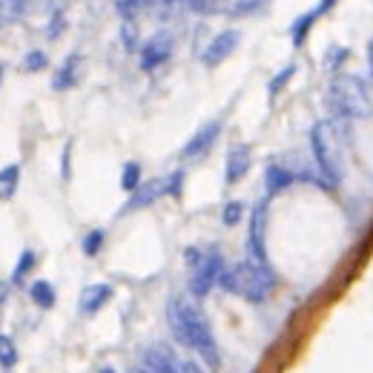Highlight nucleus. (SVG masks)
Here are the masks:
<instances>
[{
  "instance_id": "nucleus-25",
  "label": "nucleus",
  "mask_w": 373,
  "mask_h": 373,
  "mask_svg": "<svg viewBox=\"0 0 373 373\" xmlns=\"http://www.w3.org/2000/svg\"><path fill=\"white\" fill-rule=\"evenodd\" d=\"M32 267H35V253H32V250H23L20 264L15 267V276H12V278H15V282H20V278H23L29 270H32Z\"/></svg>"
},
{
  "instance_id": "nucleus-33",
  "label": "nucleus",
  "mask_w": 373,
  "mask_h": 373,
  "mask_svg": "<svg viewBox=\"0 0 373 373\" xmlns=\"http://www.w3.org/2000/svg\"><path fill=\"white\" fill-rule=\"evenodd\" d=\"M101 373H115V370H112V367H104V370H101Z\"/></svg>"
},
{
  "instance_id": "nucleus-31",
  "label": "nucleus",
  "mask_w": 373,
  "mask_h": 373,
  "mask_svg": "<svg viewBox=\"0 0 373 373\" xmlns=\"http://www.w3.org/2000/svg\"><path fill=\"white\" fill-rule=\"evenodd\" d=\"M367 67H370V75H373V41L367 46Z\"/></svg>"
},
{
  "instance_id": "nucleus-12",
  "label": "nucleus",
  "mask_w": 373,
  "mask_h": 373,
  "mask_svg": "<svg viewBox=\"0 0 373 373\" xmlns=\"http://www.w3.org/2000/svg\"><path fill=\"white\" fill-rule=\"evenodd\" d=\"M109 299H112V285L98 282V285L83 287V293H81V313H86V316L98 313V310H101Z\"/></svg>"
},
{
  "instance_id": "nucleus-26",
  "label": "nucleus",
  "mask_w": 373,
  "mask_h": 373,
  "mask_svg": "<svg viewBox=\"0 0 373 373\" xmlns=\"http://www.w3.org/2000/svg\"><path fill=\"white\" fill-rule=\"evenodd\" d=\"M23 67H26L29 72L43 69V67H46V55H43V52H29V55H26V60H23Z\"/></svg>"
},
{
  "instance_id": "nucleus-18",
  "label": "nucleus",
  "mask_w": 373,
  "mask_h": 373,
  "mask_svg": "<svg viewBox=\"0 0 373 373\" xmlns=\"http://www.w3.org/2000/svg\"><path fill=\"white\" fill-rule=\"evenodd\" d=\"M319 18V12H304L301 18H296L293 20V26H290V38H293V43L296 46H301L304 43V35L310 32V26H313V20Z\"/></svg>"
},
{
  "instance_id": "nucleus-8",
  "label": "nucleus",
  "mask_w": 373,
  "mask_h": 373,
  "mask_svg": "<svg viewBox=\"0 0 373 373\" xmlns=\"http://www.w3.org/2000/svg\"><path fill=\"white\" fill-rule=\"evenodd\" d=\"M170 52H172V38H170L167 32L155 35V38L147 41L144 49H141V69H147V72L158 69V67L164 64V60L170 57Z\"/></svg>"
},
{
  "instance_id": "nucleus-20",
  "label": "nucleus",
  "mask_w": 373,
  "mask_h": 373,
  "mask_svg": "<svg viewBox=\"0 0 373 373\" xmlns=\"http://www.w3.org/2000/svg\"><path fill=\"white\" fill-rule=\"evenodd\" d=\"M104 238H107L104 230H92L89 236H83L81 250H83L86 256H98V253H101V247H104Z\"/></svg>"
},
{
  "instance_id": "nucleus-30",
  "label": "nucleus",
  "mask_w": 373,
  "mask_h": 373,
  "mask_svg": "<svg viewBox=\"0 0 373 373\" xmlns=\"http://www.w3.org/2000/svg\"><path fill=\"white\" fill-rule=\"evenodd\" d=\"M333 4H336V0H319V9H316V12H319V15H322V12H330Z\"/></svg>"
},
{
  "instance_id": "nucleus-14",
  "label": "nucleus",
  "mask_w": 373,
  "mask_h": 373,
  "mask_svg": "<svg viewBox=\"0 0 373 373\" xmlns=\"http://www.w3.org/2000/svg\"><path fill=\"white\" fill-rule=\"evenodd\" d=\"M164 186H167V181H149V184H141L138 190L133 193L130 204H127V212H130V210H141V207H149V204H152L155 198H158L161 193H167Z\"/></svg>"
},
{
  "instance_id": "nucleus-9",
  "label": "nucleus",
  "mask_w": 373,
  "mask_h": 373,
  "mask_svg": "<svg viewBox=\"0 0 373 373\" xmlns=\"http://www.w3.org/2000/svg\"><path fill=\"white\" fill-rule=\"evenodd\" d=\"M219 133H222V121L207 123V127H201V130L190 138V144L181 149V155H184V158H201V155H207V152L212 149V144H215V138H219Z\"/></svg>"
},
{
  "instance_id": "nucleus-6",
  "label": "nucleus",
  "mask_w": 373,
  "mask_h": 373,
  "mask_svg": "<svg viewBox=\"0 0 373 373\" xmlns=\"http://www.w3.org/2000/svg\"><path fill=\"white\" fill-rule=\"evenodd\" d=\"M181 359L175 353H170L167 348L155 345V348H147L141 353V362L135 367V373H181Z\"/></svg>"
},
{
  "instance_id": "nucleus-21",
  "label": "nucleus",
  "mask_w": 373,
  "mask_h": 373,
  "mask_svg": "<svg viewBox=\"0 0 373 373\" xmlns=\"http://www.w3.org/2000/svg\"><path fill=\"white\" fill-rule=\"evenodd\" d=\"M18 362V351H15V341L9 336H0V365L12 367Z\"/></svg>"
},
{
  "instance_id": "nucleus-23",
  "label": "nucleus",
  "mask_w": 373,
  "mask_h": 373,
  "mask_svg": "<svg viewBox=\"0 0 373 373\" xmlns=\"http://www.w3.org/2000/svg\"><path fill=\"white\" fill-rule=\"evenodd\" d=\"M293 75H296V67H293V64H290V67H285L282 72H278V75H276V78L267 83V92H270V95H278V92L285 89V83H287Z\"/></svg>"
},
{
  "instance_id": "nucleus-24",
  "label": "nucleus",
  "mask_w": 373,
  "mask_h": 373,
  "mask_svg": "<svg viewBox=\"0 0 373 373\" xmlns=\"http://www.w3.org/2000/svg\"><path fill=\"white\" fill-rule=\"evenodd\" d=\"M26 9V0H0V18H18Z\"/></svg>"
},
{
  "instance_id": "nucleus-2",
  "label": "nucleus",
  "mask_w": 373,
  "mask_h": 373,
  "mask_svg": "<svg viewBox=\"0 0 373 373\" xmlns=\"http://www.w3.org/2000/svg\"><path fill=\"white\" fill-rule=\"evenodd\" d=\"M327 107L336 118H370L373 101L365 81L356 75H339L327 89Z\"/></svg>"
},
{
  "instance_id": "nucleus-16",
  "label": "nucleus",
  "mask_w": 373,
  "mask_h": 373,
  "mask_svg": "<svg viewBox=\"0 0 373 373\" xmlns=\"http://www.w3.org/2000/svg\"><path fill=\"white\" fill-rule=\"evenodd\" d=\"M20 181V164H9L0 170V198H12Z\"/></svg>"
},
{
  "instance_id": "nucleus-27",
  "label": "nucleus",
  "mask_w": 373,
  "mask_h": 373,
  "mask_svg": "<svg viewBox=\"0 0 373 373\" xmlns=\"http://www.w3.org/2000/svg\"><path fill=\"white\" fill-rule=\"evenodd\" d=\"M181 181H184V175H181V172H175V175H170V178H167V193H172V196H178V193H181Z\"/></svg>"
},
{
  "instance_id": "nucleus-17",
  "label": "nucleus",
  "mask_w": 373,
  "mask_h": 373,
  "mask_svg": "<svg viewBox=\"0 0 373 373\" xmlns=\"http://www.w3.org/2000/svg\"><path fill=\"white\" fill-rule=\"evenodd\" d=\"M29 296H32V301L38 304V307H43V310H49V307H55V287L49 285V282H32V287H29Z\"/></svg>"
},
{
  "instance_id": "nucleus-13",
  "label": "nucleus",
  "mask_w": 373,
  "mask_h": 373,
  "mask_svg": "<svg viewBox=\"0 0 373 373\" xmlns=\"http://www.w3.org/2000/svg\"><path fill=\"white\" fill-rule=\"evenodd\" d=\"M78 72H81V55H69L64 64H60V69L55 72V78H52V86L55 89H72L75 83H78Z\"/></svg>"
},
{
  "instance_id": "nucleus-4",
  "label": "nucleus",
  "mask_w": 373,
  "mask_h": 373,
  "mask_svg": "<svg viewBox=\"0 0 373 373\" xmlns=\"http://www.w3.org/2000/svg\"><path fill=\"white\" fill-rule=\"evenodd\" d=\"M310 149H313V158H316L319 172L330 184H339L341 175H345V167H341L339 141H336V133L330 127V121H319L316 127L310 130Z\"/></svg>"
},
{
  "instance_id": "nucleus-7",
  "label": "nucleus",
  "mask_w": 373,
  "mask_h": 373,
  "mask_svg": "<svg viewBox=\"0 0 373 373\" xmlns=\"http://www.w3.org/2000/svg\"><path fill=\"white\" fill-rule=\"evenodd\" d=\"M238 41H241V35L236 32V29H224V32L215 35V38L210 41V46L204 49V64H207V67H219L222 60H227V57L236 52Z\"/></svg>"
},
{
  "instance_id": "nucleus-10",
  "label": "nucleus",
  "mask_w": 373,
  "mask_h": 373,
  "mask_svg": "<svg viewBox=\"0 0 373 373\" xmlns=\"http://www.w3.org/2000/svg\"><path fill=\"white\" fill-rule=\"evenodd\" d=\"M247 172H250V149H247V144L230 147V152H227V167H224L227 184H238Z\"/></svg>"
},
{
  "instance_id": "nucleus-15",
  "label": "nucleus",
  "mask_w": 373,
  "mask_h": 373,
  "mask_svg": "<svg viewBox=\"0 0 373 373\" xmlns=\"http://www.w3.org/2000/svg\"><path fill=\"white\" fill-rule=\"evenodd\" d=\"M264 184H267V193L270 196H278V193H285L287 186L293 184V172L287 167H278V164H270L264 170Z\"/></svg>"
},
{
  "instance_id": "nucleus-29",
  "label": "nucleus",
  "mask_w": 373,
  "mask_h": 373,
  "mask_svg": "<svg viewBox=\"0 0 373 373\" xmlns=\"http://www.w3.org/2000/svg\"><path fill=\"white\" fill-rule=\"evenodd\" d=\"M181 373H204V367H198L196 362H184L181 365Z\"/></svg>"
},
{
  "instance_id": "nucleus-22",
  "label": "nucleus",
  "mask_w": 373,
  "mask_h": 373,
  "mask_svg": "<svg viewBox=\"0 0 373 373\" xmlns=\"http://www.w3.org/2000/svg\"><path fill=\"white\" fill-rule=\"evenodd\" d=\"M241 215H244V204H241V201H230V204H224L222 222H224L227 227H236V224L241 222Z\"/></svg>"
},
{
  "instance_id": "nucleus-19",
  "label": "nucleus",
  "mask_w": 373,
  "mask_h": 373,
  "mask_svg": "<svg viewBox=\"0 0 373 373\" xmlns=\"http://www.w3.org/2000/svg\"><path fill=\"white\" fill-rule=\"evenodd\" d=\"M141 186V164L130 161V164H123V172H121V190L123 193H135Z\"/></svg>"
},
{
  "instance_id": "nucleus-28",
  "label": "nucleus",
  "mask_w": 373,
  "mask_h": 373,
  "mask_svg": "<svg viewBox=\"0 0 373 373\" xmlns=\"http://www.w3.org/2000/svg\"><path fill=\"white\" fill-rule=\"evenodd\" d=\"M184 256H186V264H190V267H196V264L204 259V253L196 250V247H186V253H184Z\"/></svg>"
},
{
  "instance_id": "nucleus-1",
  "label": "nucleus",
  "mask_w": 373,
  "mask_h": 373,
  "mask_svg": "<svg viewBox=\"0 0 373 373\" xmlns=\"http://www.w3.org/2000/svg\"><path fill=\"white\" fill-rule=\"evenodd\" d=\"M167 322L172 336L181 341L184 348L196 351L210 367H219L222 356H219V345H215V336L210 327V319L204 316V310L186 296H178L170 301L167 307Z\"/></svg>"
},
{
  "instance_id": "nucleus-5",
  "label": "nucleus",
  "mask_w": 373,
  "mask_h": 373,
  "mask_svg": "<svg viewBox=\"0 0 373 373\" xmlns=\"http://www.w3.org/2000/svg\"><path fill=\"white\" fill-rule=\"evenodd\" d=\"M224 276V259L222 253H207L196 267H193V276H190V293L196 299H204L215 285L222 282Z\"/></svg>"
},
{
  "instance_id": "nucleus-3",
  "label": "nucleus",
  "mask_w": 373,
  "mask_h": 373,
  "mask_svg": "<svg viewBox=\"0 0 373 373\" xmlns=\"http://www.w3.org/2000/svg\"><path fill=\"white\" fill-rule=\"evenodd\" d=\"M224 290L247 299V301H253V304H262L270 290H273V273L267 264H259V262H241L236 264L230 273L222 276V282H219Z\"/></svg>"
},
{
  "instance_id": "nucleus-32",
  "label": "nucleus",
  "mask_w": 373,
  "mask_h": 373,
  "mask_svg": "<svg viewBox=\"0 0 373 373\" xmlns=\"http://www.w3.org/2000/svg\"><path fill=\"white\" fill-rule=\"evenodd\" d=\"M4 296H6V285L0 282V307H4Z\"/></svg>"
},
{
  "instance_id": "nucleus-11",
  "label": "nucleus",
  "mask_w": 373,
  "mask_h": 373,
  "mask_svg": "<svg viewBox=\"0 0 373 373\" xmlns=\"http://www.w3.org/2000/svg\"><path fill=\"white\" fill-rule=\"evenodd\" d=\"M250 253H253V262L267 264V253H264V201L256 204V210H253V222H250Z\"/></svg>"
}]
</instances>
